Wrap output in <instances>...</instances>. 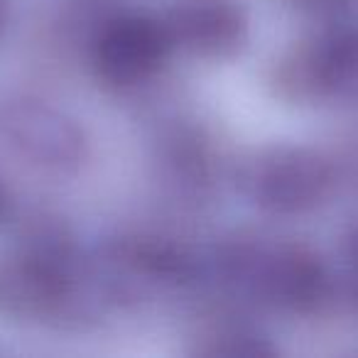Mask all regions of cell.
Returning <instances> with one entry per match:
<instances>
[{"mask_svg":"<svg viewBox=\"0 0 358 358\" xmlns=\"http://www.w3.org/2000/svg\"><path fill=\"white\" fill-rule=\"evenodd\" d=\"M226 282L287 314H312L329 297V273L299 243L234 245L219 260Z\"/></svg>","mask_w":358,"mask_h":358,"instance_id":"cell-1","label":"cell"},{"mask_svg":"<svg viewBox=\"0 0 358 358\" xmlns=\"http://www.w3.org/2000/svg\"><path fill=\"white\" fill-rule=\"evenodd\" d=\"M238 187L265 214L297 216L324 204L334 187V169L317 150L273 145L243 164Z\"/></svg>","mask_w":358,"mask_h":358,"instance_id":"cell-2","label":"cell"},{"mask_svg":"<svg viewBox=\"0 0 358 358\" xmlns=\"http://www.w3.org/2000/svg\"><path fill=\"white\" fill-rule=\"evenodd\" d=\"M0 133L17 157L52 177H71L89 159V140L79 120L40 96L6 101Z\"/></svg>","mask_w":358,"mask_h":358,"instance_id":"cell-3","label":"cell"},{"mask_svg":"<svg viewBox=\"0 0 358 358\" xmlns=\"http://www.w3.org/2000/svg\"><path fill=\"white\" fill-rule=\"evenodd\" d=\"M278 89L289 101L358 106V25H338L297 45L278 64Z\"/></svg>","mask_w":358,"mask_h":358,"instance_id":"cell-4","label":"cell"},{"mask_svg":"<svg viewBox=\"0 0 358 358\" xmlns=\"http://www.w3.org/2000/svg\"><path fill=\"white\" fill-rule=\"evenodd\" d=\"M172 40L164 20L128 13L99 30L91 50L94 69L110 86H138L150 81L167 59Z\"/></svg>","mask_w":358,"mask_h":358,"instance_id":"cell-5","label":"cell"},{"mask_svg":"<svg viewBox=\"0 0 358 358\" xmlns=\"http://www.w3.org/2000/svg\"><path fill=\"white\" fill-rule=\"evenodd\" d=\"M169 40L199 59H231L248 42L241 0H174L164 15Z\"/></svg>","mask_w":358,"mask_h":358,"instance_id":"cell-6","label":"cell"},{"mask_svg":"<svg viewBox=\"0 0 358 358\" xmlns=\"http://www.w3.org/2000/svg\"><path fill=\"white\" fill-rule=\"evenodd\" d=\"M201 356H226V358H253V356H273L275 346L260 331L241 324H224L211 329L201 336V346L196 348Z\"/></svg>","mask_w":358,"mask_h":358,"instance_id":"cell-7","label":"cell"},{"mask_svg":"<svg viewBox=\"0 0 358 358\" xmlns=\"http://www.w3.org/2000/svg\"><path fill=\"white\" fill-rule=\"evenodd\" d=\"M285 3L309 15H331V13L343 10L351 0H285Z\"/></svg>","mask_w":358,"mask_h":358,"instance_id":"cell-8","label":"cell"},{"mask_svg":"<svg viewBox=\"0 0 358 358\" xmlns=\"http://www.w3.org/2000/svg\"><path fill=\"white\" fill-rule=\"evenodd\" d=\"M346 265H348V278L353 285V297L358 302V226L346 241Z\"/></svg>","mask_w":358,"mask_h":358,"instance_id":"cell-9","label":"cell"},{"mask_svg":"<svg viewBox=\"0 0 358 358\" xmlns=\"http://www.w3.org/2000/svg\"><path fill=\"white\" fill-rule=\"evenodd\" d=\"M3 22H6V0H0V32H3Z\"/></svg>","mask_w":358,"mask_h":358,"instance_id":"cell-10","label":"cell"}]
</instances>
